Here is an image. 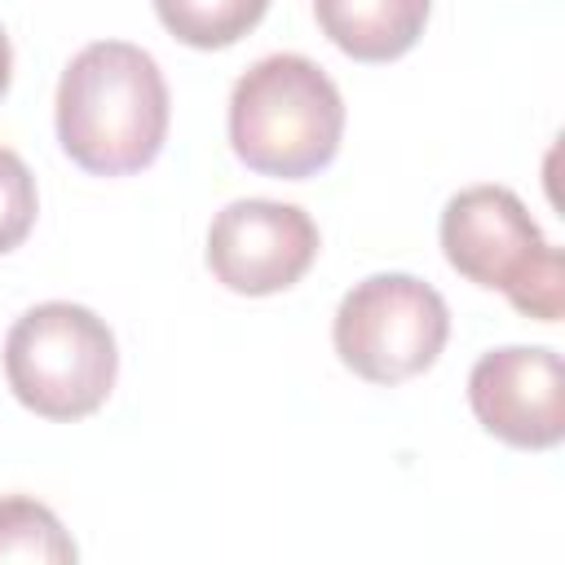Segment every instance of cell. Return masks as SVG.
I'll list each match as a JSON object with an SVG mask.
<instances>
[{
    "label": "cell",
    "instance_id": "6da1fadb",
    "mask_svg": "<svg viewBox=\"0 0 565 565\" xmlns=\"http://www.w3.org/2000/svg\"><path fill=\"white\" fill-rule=\"evenodd\" d=\"M168 84L159 62L128 40H97L71 57L57 84V141L93 177H128L154 163L168 137Z\"/></svg>",
    "mask_w": 565,
    "mask_h": 565
},
{
    "label": "cell",
    "instance_id": "7a4b0ae2",
    "mask_svg": "<svg viewBox=\"0 0 565 565\" xmlns=\"http://www.w3.org/2000/svg\"><path fill=\"white\" fill-rule=\"evenodd\" d=\"M340 137V88L300 53L260 57L230 93V146L260 177L305 181L335 159Z\"/></svg>",
    "mask_w": 565,
    "mask_h": 565
},
{
    "label": "cell",
    "instance_id": "3957f363",
    "mask_svg": "<svg viewBox=\"0 0 565 565\" xmlns=\"http://www.w3.org/2000/svg\"><path fill=\"white\" fill-rule=\"evenodd\" d=\"M441 247L450 269L503 291L525 318H561V252L508 185L459 190L441 212Z\"/></svg>",
    "mask_w": 565,
    "mask_h": 565
},
{
    "label": "cell",
    "instance_id": "277c9868",
    "mask_svg": "<svg viewBox=\"0 0 565 565\" xmlns=\"http://www.w3.org/2000/svg\"><path fill=\"white\" fill-rule=\"evenodd\" d=\"M119 353L110 327L71 300L26 309L4 335L13 397L44 419H84L115 388Z\"/></svg>",
    "mask_w": 565,
    "mask_h": 565
},
{
    "label": "cell",
    "instance_id": "5b68a950",
    "mask_svg": "<svg viewBox=\"0 0 565 565\" xmlns=\"http://www.w3.org/2000/svg\"><path fill=\"white\" fill-rule=\"evenodd\" d=\"M335 353L371 384H402L437 362L450 335V309L424 278L371 274L335 309Z\"/></svg>",
    "mask_w": 565,
    "mask_h": 565
},
{
    "label": "cell",
    "instance_id": "8992f818",
    "mask_svg": "<svg viewBox=\"0 0 565 565\" xmlns=\"http://www.w3.org/2000/svg\"><path fill=\"white\" fill-rule=\"evenodd\" d=\"M318 256V225L296 203L238 199L207 230V269L238 296H274L305 278Z\"/></svg>",
    "mask_w": 565,
    "mask_h": 565
},
{
    "label": "cell",
    "instance_id": "52a82bcc",
    "mask_svg": "<svg viewBox=\"0 0 565 565\" xmlns=\"http://www.w3.org/2000/svg\"><path fill=\"white\" fill-rule=\"evenodd\" d=\"M468 402L481 428L516 450H552L565 437V366L556 349L508 344L477 358Z\"/></svg>",
    "mask_w": 565,
    "mask_h": 565
},
{
    "label": "cell",
    "instance_id": "ba28073f",
    "mask_svg": "<svg viewBox=\"0 0 565 565\" xmlns=\"http://www.w3.org/2000/svg\"><path fill=\"white\" fill-rule=\"evenodd\" d=\"M433 0H313L322 35L353 62H393L424 35Z\"/></svg>",
    "mask_w": 565,
    "mask_h": 565
},
{
    "label": "cell",
    "instance_id": "9c48e42d",
    "mask_svg": "<svg viewBox=\"0 0 565 565\" xmlns=\"http://www.w3.org/2000/svg\"><path fill=\"white\" fill-rule=\"evenodd\" d=\"M265 9L269 0H154L159 22L190 49H225L243 40Z\"/></svg>",
    "mask_w": 565,
    "mask_h": 565
},
{
    "label": "cell",
    "instance_id": "30bf717a",
    "mask_svg": "<svg viewBox=\"0 0 565 565\" xmlns=\"http://www.w3.org/2000/svg\"><path fill=\"white\" fill-rule=\"evenodd\" d=\"M75 543L62 530V521L26 499V494H9L0 499V561H40V565H66L75 561Z\"/></svg>",
    "mask_w": 565,
    "mask_h": 565
},
{
    "label": "cell",
    "instance_id": "8fae6325",
    "mask_svg": "<svg viewBox=\"0 0 565 565\" xmlns=\"http://www.w3.org/2000/svg\"><path fill=\"white\" fill-rule=\"evenodd\" d=\"M35 212H40V199H35L31 168L13 150L0 146V256L13 252L31 234Z\"/></svg>",
    "mask_w": 565,
    "mask_h": 565
},
{
    "label": "cell",
    "instance_id": "7c38bea8",
    "mask_svg": "<svg viewBox=\"0 0 565 565\" xmlns=\"http://www.w3.org/2000/svg\"><path fill=\"white\" fill-rule=\"evenodd\" d=\"M9 75H13V49H9V35L0 31V97L9 93Z\"/></svg>",
    "mask_w": 565,
    "mask_h": 565
}]
</instances>
